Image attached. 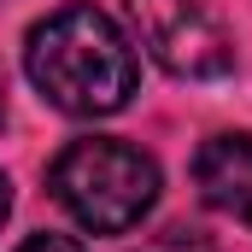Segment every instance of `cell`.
<instances>
[{
    "label": "cell",
    "instance_id": "1",
    "mask_svg": "<svg viewBox=\"0 0 252 252\" xmlns=\"http://www.w3.org/2000/svg\"><path fill=\"white\" fill-rule=\"evenodd\" d=\"M30 82L70 118L124 112L135 94V47L129 35L94 6H59L30 30Z\"/></svg>",
    "mask_w": 252,
    "mask_h": 252
},
{
    "label": "cell",
    "instance_id": "2",
    "mask_svg": "<svg viewBox=\"0 0 252 252\" xmlns=\"http://www.w3.org/2000/svg\"><path fill=\"white\" fill-rule=\"evenodd\" d=\"M47 182H53L59 205L82 229L124 235V229H135L153 211V199H158V164L141 147H129V141L94 135V141H70L64 147L59 158H53V176Z\"/></svg>",
    "mask_w": 252,
    "mask_h": 252
},
{
    "label": "cell",
    "instance_id": "3",
    "mask_svg": "<svg viewBox=\"0 0 252 252\" xmlns=\"http://www.w3.org/2000/svg\"><path fill=\"white\" fill-rule=\"evenodd\" d=\"M135 41L164 64L170 76H223L235 64L229 30L199 6V0H124Z\"/></svg>",
    "mask_w": 252,
    "mask_h": 252
},
{
    "label": "cell",
    "instance_id": "4",
    "mask_svg": "<svg viewBox=\"0 0 252 252\" xmlns=\"http://www.w3.org/2000/svg\"><path fill=\"white\" fill-rule=\"evenodd\" d=\"M193 182L205 205L229 217H252V135H211L193 158Z\"/></svg>",
    "mask_w": 252,
    "mask_h": 252
},
{
    "label": "cell",
    "instance_id": "5",
    "mask_svg": "<svg viewBox=\"0 0 252 252\" xmlns=\"http://www.w3.org/2000/svg\"><path fill=\"white\" fill-rule=\"evenodd\" d=\"M18 252H88L82 241H70V235H30Z\"/></svg>",
    "mask_w": 252,
    "mask_h": 252
},
{
    "label": "cell",
    "instance_id": "6",
    "mask_svg": "<svg viewBox=\"0 0 252 252\" xmlns=\"http://www.w3.org/2000/svg\"><path fill=\"white\" fill-rule=\"evenodd\" d=\"M6 211H12V182H6V170H0V223H6Z\"/></svg>",
    "mask_w": 252,
    "mask_h": 252
}]
</instances>
